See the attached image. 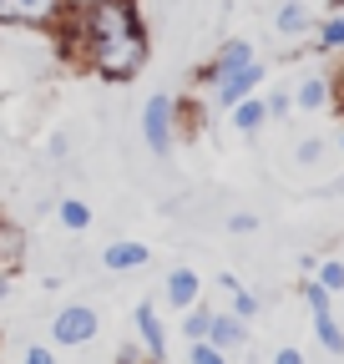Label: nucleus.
Returning <instances> with one entry per match:
<instances>
[{
	"instance_id": "nucleus-14",
	"label": "nucleus",
	"mask_w": 344,
	"mask_h": 364,
	"mask_svg": "<svg viewBox=\"0 0 344 364\" xmlns=\"http://www.w3.org/2000/svg\"><path fill=\"white\" fill-rule=\"evenodd\" d=\"M314 41L324 56H344V11H329L319 26H314Z\"/></svg>"
},
{
	"instance_id": "nucleus-9",
	"label": "nucleus",
	"mask_w": 344,
	"mask_h": 364,
	"mask_svg": "<svg viewBox=\"0 0 344 364\" xmlns=\"http://www.w3.org/2000/svg\"><path fill=\"white\" fill-rule=\"evenodd\" d=\"M258 51H253V41H243V36H233V41H223L218 46V56H213L208 66H203V86H213L218 76H228V71H238V66H248Z\"/></svg>"
},
{
	"instance_id": "nucleus-31",
	"label": "nucleus",
	"mask_w": 344,
	"mask_h": 364,
	"mask_svg": "<svg viewBox=\"0 0 344 364\" xmlns=\"http://www.w3.org/2000/svg\"><path fill=\"white\" fill-rule=\"evenodd\" d=\"M61 6H66V11H81V6H92V0H61Z\"/></svg>"
},
{
	"instance_id": "nucleus-33",
	"label": "nucleus",
	"mask_w": 344,
	"mask_h": 364,
	"mask_svg": "<svg viewBox=\"0 0 344 364\" xmlns=\"http://www.w3.org/2000/svg\"><path fill=\"white\" fill-rule=\"evenodd\" d=\"M334 86H344V76H339V81H334ZM339 102H344V91H339Z\"/></svg>"
},
{
	"instance_id": "nucleus-23",
	"label": "nucleus",
	"mask_w": 344,
	"mask_h": 364,
	"mask_svg": "<svg viewBox=\"0 0 344 364\" xmlns=\"http://www.w3.org/2000/svg\"><path fill=\"white\" fill-rule=\"evenodd\" d=\"M294 157H299V167H314V162L324 157V142H319V136H304V142H299V152H294Z\"/></svg>"
},
{
	"instance_id": "nucleus-20",
	"label": "nucleus",
	"mask_w": 344,
	"mask_h": 364,
	"mask_svg": "<svg viewBox=\"0 0 344 364\" xmlns=\"http://www.w3.org/2000/svg\"><path fill=\"white\" fill-rule=\"evenodd\" d=\"M16 253H21V228L0 218V268H6V263H16Z\"/></svg>"
},
{
	"instance_id": "nucleus-25",
	"label": "nucleus",
	"mask_w": 344,
	"mask_h": 364,
	"mask_svg": "<svg viewBox=\"0 0 344 364\" xmlns=\"http://www.w3.org/2000/svg\"><path fill=\"white\" fill-rule=\"evenodd\" d=\"M56 359V344H26V364H51Z\"/></svg>"
},
{
	"instance_id": "nucleus-3",
	"label": "nucleus",
	"mask_w": 344,
	"mask_h": 364,
	"mask_svg": "<svg viewBox=\"0 0 344 364\" xmlns=\"http://www.w3.org/2000/svg\"><path fill=\"white\" fill-rule=\"evenodd\" d=\"M97 329H102V314L92 304H66L51 318V344L56 349H86L97 339Z\"/></svg>"
},
{
	"instance_id": "nucleus-22",
	"label": "nucleus",
	"mask_w": 344,
	"mask_h": 364,
	"mask_svg": "<svg viewBox=\"0 0 344 364\" xmlns=\"http://www.w3.org/2000/svg\"><path fill=\"white\" fill-rule=\"evenodd\" d=\"M264 112H269V122L289 117V112H294V91H269V97H264Z\"/></svg>"
},
{
	"instance_id": "nucleus-17",
	"label": "nucleus",
	"mask_w": 344,
	"mask_h": 364,
	"mask_svg": "<svg viewBox=\"0 0 344 364\" xmlns=\"http://www.w3.org/2000/svg\"><path fill=\"white\" fill-rule=\"evenodd\" d=\"M309 279H314V284H324L329 294H344V258H314Z\"/></svg>"
},
{
	"instance_id": "nucleus-6",
	"label": "nucleus",
	"mask_w": 344,
	"mask_h": 364,
	"mask_svg": "<svg viewBox=\"0 0 344 364\" xmlns=\"http://www.w3.org/2000/svg\"><path fill=\"white\" fill-rule=\"evenodd\" d=\"M162 294H167V309H193L198 299H203V273L198 268H188V263H178V268H167V279H162Z\"/></svg>"
},
{
	"instance_id": "nucleus-30",
	"label": "nucleus",
	"mask_w": 344,
	"mask_h": 364,
	"mask_svg": "<svg viewBox=\"0 0 344 364\" xmlns=\"http://www.w3.org/2000/svg\"><path fill=\"white\" fill-rule=\"evenodd\" d=\"M329 198H344V177H334V182H329Z\"/></svg>"
},
{
	"instance_id": "nucleus-29",
	"label": "nucleus",
	"mask_w": 344,
	"mask_h": 364,
	"mask_svg": "<svg viewBox=\"0 0 344 364\" xmlns=\"http://www.w3.org/2000/svg\"><path fill=\"white\" fill-rule=\"evenodd\" d=\"M6 299H11V273L0 268V304H6Z\"/></svg>"
},
{
	"instance_id": "nucleus-21",
	"label": "nucleus",
	"mask_w": 344,
	"mask_h": 364,
	"mask_svg": "<svg viewBox=\"0 0 344 364\" xmlns=\"http://www.w3.org/2000/svg\"><path fill=\"white\" fill-rule=\"evenodd\" d=\"M183 314H188V318H183V334H188V339H203V334H208L213 309H203V299H198V304H193V309H183Z\"/></svg>"
},
{
	"instance_id": "nucleus-19",
	"label": "nucleus",
	"mask_w": 344,
	"mask_h": 364,
	"mask_svg": "<svg viewBox=\"0 0 344 364\" xmlns=\"http://www.w3.org/2000/svg\"><path fill=\"white\" fill-rule=\"evenodd\" d=\"M188 359H193V364H223V359H228V349H223V344H213V339L203 334V339H193Z\"/></svg>"
},
{
	"instance_id": "nucleus-1",
	"label": "nucleus",
	"mask_w": 344,
	"mask_h": 364,
	"mask_svg": "<svg viewBox=\"0 0 344 364\" xmlns=\"http://www.w3.org/2000/svg\"><path fill=\"white\" fill-rule=\"evenodd\" d=\"M51 36L71 61L92 66L102 81H132L152 56L137 0H92L81 11H61Z\"/></svg>"
},
{
	"instance_id": "nucleus-27",
	"label": "nucleus",
	"mask_w": 344,
	"mask_h": 364,
	"mask_svg": "<svg viewBox=\"0 0 344 364\" xmlns=\"http://www.w3.org/2000/svg\"><path fill=\"white\" fill-rule=\"evenodd\" d=\"M274 359H279V364H299V359H304V349H299V344H284V349H274Z\"/></svg>"
},
{
	"instance_id": "nucleus-5",
	"label": "nucleus",
	"mask_w": 344,
	"mask_h": 364,
	"mask_svg": "<svg viewBox=\"0 0 344 364\" xmlns=\"http://www.w3.org/2000/svg\"><path fill=\"white\" fill-rule=\"evenodd\" d=\"M61 0H0V21L6 26H36V31H51L61 21Z\"/></svg>"
},
{
	"instance_id": "nucleus-15",
	"label": "nucleus",
	"mask_w": 344,
	"mask_h": 364,
	"mask_svg": "<svg viewBox=\"0 0 344 364\" xmlns=\"http://www.w3.org/2000/svg\"><path fill=\"white\" fill-rule=\"evenodd\" d=\"M56 223L66 228V233H86V228H92V208H86V198H61L56 203Z\"/></svg>"
},
{
	"instance_id": "nucleus-8",
	"label": "nucleus",
	"mask_w": 344,
	"mask_h": 364,
	"mask_svg": "<svg viewBox=\"0 0 344 364\" xmlns=\"http://www.w3.org/2000/svg\"><path fill=\"white\" fill-rule=\"evenodd\" d=\"M132 329H137V339H142L147 359H167V329H162V314H157V304H152V299L132 309Z\"/></svg>"
},
{
	"instance_id": "nucleus-28",
	"label": "nucleus",
	"mask_w": 344,
	"mask_h": 364,
	"mask_svg": "<svg viewBox=\"0 0 344 364\" xmlns=\"http://www.w3.org/2000/svg\"><path fill=\"white\" fill-rule=\"evenodd\" d=\"M71 152V136L66 132H51V157H66Z\"/></svg>"
},
{
	"instance_id": "nucleus-12",
	"label": "nucleus",
	"mask_w": 344,
	"mask_h": 364,
	"mask_svg": "<svg viewBox=\"0 0 344 364\" xmlns=\"http://www.w3.org/2000/svg\"><path fill=\"white\" fill-rule=\"evenodd\" d=\"M208 339H213V344H223L228 354L248 349V318H238L233 309H218V314L208 318Z\"/></svg>"
},
{
	"instance_id": "nucleus-10",
	"label": "nucleus",
	"mask_w": 344,
	"mask_h": 364,
	"mask_svg": "<svg viewBox=\"0 0 344 364\" xmlns=\"http://www.w3.org/2000/svg\"><path fill=\"white\" fill-rule=\"evenodd\" d=\"M314 26H319V21H314V11L304 6V0H284V6L274 11V31H279L284 41H309Z\"/></svg>"
},
{
	"instance_id": "nucleus-7",
	"label": "nucleus",
	"mask_w": 344,
	"mask_h": 364,
	"mask_svg": "<svg viewBox=\"0 0 344 364\" xmlns=\"http://www.w3.org/2000/svg\"><path fill=\"white\" fill-rule=\"evenodd\" d=\"M147 263H152V248H147L142 238H117V243L102 248V268H107V273H137V268H147Z\"/></svg>"
},
{
	"instance_id": "nucleus-11",
	"label": "nucleus",
	"mask_w": 344,
	"mask_h": 364,
	"mask_svg": "<svg viewBox=\"0 0 344 364\" xmlns=\"http://www.w3.org/2000/svg\"><path fill=\"white\" fill-rule=\"evenodd\" d=\"M339 102V91H334V81L329 76H304L294 86V107L299 112H309V117H319V112H329Z\"/></svg>"
},
{
	"instance_id": "nucleus-24",
	"label": "nucleus",
	"mask_w": 344,
	"mask_h": 364,
	"mask_svg": "<svg viewBox=\"0 0 344 364\" xmlns=\"http://www.w3.org/2000/svg\"><path fill=\"white\" fill-rule=\"evenodd\" d=\"M228 233H258V213H228Z\"/></svg>"
},
{
	"instance_id": "nucleus-16",
	"label": "nucleus",
	"mask_w": 344,
	"mask_h": 364,
	"mask_svg": "<svg viewBox=\"0 0 344 364\" xmlns=\"http://www.w3.org/2000/svg\"><path fill=\"white\" fill-rule=\"evenodd\" d=\"M314 334H319V344H324L329 354H344V329H339L334 309H314Z\"/></svg>"
},
{
	"instance_id": "nucleus-26",
	"label": "nucleus",
	"mask_w": 344,
	"mask_h": 364,
	"mask_svg": "<svg viewBox=\"0 0 344 364\" xmlns=\"http://www.w3.org/2000/svg\"><path fill=\"white\" fill-rule=\"evenodd\" d=\"M117 359H127V364H137V359H147V349H142V339L132 344V339H127L122 349H117Z\"/></svg>"
},
{
	"instance_id": "nucleus-4",
	"label": "nucleus",
	"mask_w": 344,
	"mask_h": 364,
	"mask_svg": "<svg viewBox=\"0 0 344 364\" xmlns=\"http://www.w3.org/2000/svg\"><path fill=\"white\" fill-rule=\"evenodd\" d=\"M264 81H269V66L253 56L248 66H238V71H228V76H218V81H213V86H208V97L218 102V107H233V102L253 97V91L264 86Z\"/></svg>"
},
{
	"instance_id": "nucleus-32",
	"label": "nucleus",
	"mask_w": 344,
	"mask_h": 364,
	"mask_svg": "<svg viewBox=\"0 0 344 364\" xmlns=\"http://www.w3.org/2000/svg\"><path fill=\"white\" fill-rule=\"evenodd\" d=\"M339 152H344V127H339Z\"/></svg>"
},
{
	"instance_id": "nucleus-18",
	"label": "nucleus",
	"mask_w": 344,
	"mask_h": 364,
	"mask_svg": "<svg viewBox=\"0 0 344 364\" xmlns=\"http://www.w3.org/2000/svg\"><path fill=\"white\" fill-rule=\"evenodd\" d=\"M228 299H233V304H228V309H233V314H238V318H248V324H253V318H258V309H264V299H258V294H253V289H243V284H238V289H233V294H228Z\"/></svg>"
},
{
	"instance_id": "nucleus-13",
	"label": "nucleus",
	"mask_w": 344,
	"mask_h": 364,
	"mask_svg": "<svg viewBox=\"0 0 344 364\" xmlns=\"http://www.w3.org/2000/svg\"><path fill=\"white\" fill-rule=\"evenodd\" d=\"M228 112H233V127H238L243 136H258V132L269 127V112H264V97H258V91H253V97H243V102H233Z\"/></svg>"
},
{
	"instance_id": "nucleus-2",
	"label": "nucleus",
	"mask_w": 344,
	"mask_h": 364,
	"mask_svg": "<svg viewBox=\"0 0 344 364\" xmlns=\"http://www.w3.org/2000/svg\"><path fill=\"white\" fill-rule=\"evenodd\" d=\"M183 136V97H172V91H157V97L142 102V142L152 157H172Z\"/></svg>"
}]
</instances>
